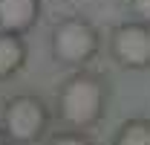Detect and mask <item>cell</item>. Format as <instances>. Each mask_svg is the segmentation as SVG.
<instances>
[{
    "label": "cell",
    "mask_w": 150,
    "mask_h": 145,
    "mask_svg": "<svg viewBox=\"0 0 150 145\" xmlns=\"http://www.w3.org/2000/svg\"><path fill=\"white\" fill-rule=\"evenodd\" d=\"M107 108V84L95 72H75L58 90V116L75 131L93 128Z\"/></svg>",
    "instance_id": "1"
},
{
    "label": "cell",
    "mask_w": 150,
    "mask_h": 145,
    "mask_svg": "<svg viewBox=\"0 0 150 145\" xmlns=\"http://www.w3.org/2000/svg\"><path fill=\"white\" fill-rule=\"evenodd\" d=\"M52 113L46 108V102L35 96V93H20L12 96L3 105V116H0V128L6 131V136L12 145H32L43 139L46 128H49Z\"/></svg>",
    "instance_id": "2"
},
{
    "label": "cell",
    "mask_w": 150,
    "mask_h": 145,
    "mask_svg": "<svg viewBox=\"0 0 150 145\" xmlns=\"http://www.w3.org/2000/svg\"><path fill=\"white\" fill-rule=\"evenodd\" d=\"M101 47V38L90 20L84 18H64L52 29V55L67 67L90 64Z\"/></svg>",
    "instance_id": "3"
},
{
    "label": "cell",
    "mask_w": 150,
    "mask_h": 145,
    "mask_svg": "<svg viewBox=\"0 0 150 145\" xmlns=\"http://www.w3.org/2000/svg\"><path fill=\"white\" fill-rule=\"evenodd\" d=\"M110 52L127 70H150V23H118L110 32Z\"/></svg>",
    "instance_id": "4"
},
{
    "label": "cell",
    "mask_w": 150,
    "mask_h": 145,
    "mask_svg": "<svg viewBox=\"0 0 150 145\" xmlns=\"http://www.w3.org/2000/svg\"><path fill=\"white\" fill-rule=\"evenodd\" d=\"M40 18V0H0V29L26 35Z\"/></svg>",
    "instance_id": "5"
},
{
    "label": "cell",
    "mask_w": 150,
    "mask_h": 145,
    "mask_svg": "<svg viewBox=\"0 0 150 145\" xmlns=\"http://www.w3.org/2000/svg\"><path fill=\"white\" fill-rule=\"evenodd\" d=\"M26 58H29V50H26L23 35L3 32L0 29V81H6V78H12L18 70H23Z\"/></svg>",
    "instance_id": "6"
},
{
    "label": "cell",
    "mask_w": 150,
    "mask_h": 145,
    "mask_svg": "<svg viewBox=\"0 0 150 145\" xmlns=\"http://www.w3.org/2000/svg\"><path fill=\"white\" fill-rule=\"evenodd\" d=\"M112 145H150V119L147 116H133L115 131Z\"/></svg>",
    "instance_id": "7"
},
{
    "label": "cell",
    "mask_w": 150,
    "mask_h": 145,
    "mask_svg": "<svg viewBox=\"0 0 150 145\" xmlns=\"http://www.w3.org/2000/svg\"><path fill=\"white\" fill-rule=\"evenodd\" d=\"M49 145H95L87 134H81V131H61V134H55L52 139H49Z\"/></svg>",
    "instance_id": "8"
},
{
    "label": "cell",
    "mask_w": 150,
    "mask_h": 145,
    "mask_svg": "<svg viewBox=\"0 0 150 145\" xmlns=\"http://www.w3.org/2000/svg\"><path fill=\"white\" fill-rule=\"evenodd\" d=\"M130 12L136 20L150 23V0H130Z\"/></svg>",
    "instance_id": "9"
},
{
    "label": "cell",
    "mask_w": 150,
    "mask_h": 145,
    "mask_svg": "<svg viewBox=\"0 0 150 145\" xmlns=\"http://www.w3.org/2000/svg\"><path fill=\"white\" fill-rule=\"evenodd\" d=\"M0 145H12V139L6 136V131H3V128H0Z\"/></svg>",
    "instance_id": "10"
}]
</instances>
